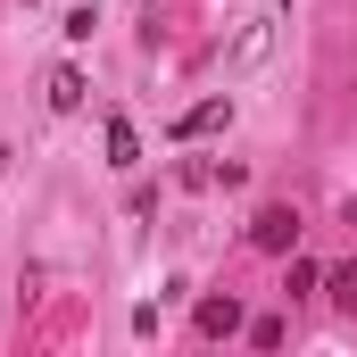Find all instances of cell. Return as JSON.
Here are the masks:
<instances>
[{"label": "cell", "mask_w": 357, "mask_h": 357, "mask_svg": "<svg viewBox=\"0 0 357 357\" xmlns=\"http://www.w3.org/2000/svg\"><path fill=\"white\" fill-rule=\"evenodd\" d=\"M225 125H233V100L216 91V100H199V108H183V116H175V142H199V133H225Z\"/></svg>", "instance_id": "7a4b0ae2"}, {"label": "cell", "mask_w": 357, "mask_h": 357, "mask_svg": "<svg viewBox=\"0 0 357 357\" xmlns=\"http://www.w3.org/2000/svg\"><path fill=\"white\" fill-rule=\"evenodd\" d=\"M282 333H291L282 316H258V324H250V341H258V349H282Z\"/></svg>", "instance_id": "9c48e42d"}, {"label": "cell", "mask_w": 357, "mask_h": 357, "mask_svg": "<svg viewBox=\"0 0 357 357\" xmlns=\"http://www.w3.org/2000/svg\"><path fill=\"white\" fill-rule=\"evenodd\" d=\"M316 282H324V266H316V258H291V274H282V291H291V299H307Z\"/></svg>", "instance_id": "52a82bcc"}, {"label": "cell", "mask_w": 357, "mask_h": 357, "mask_svg": "<svg viewBox=\"0 0 357 357\" xmlns=\"http://www.w3.org/2000/svg\"><path fill=\"white\" fill-rule=\"evenodd\" d=\"M25 8H33V0H25Z\"/></svg>", "instance_id": "8fae6325"}, {"label": "cell", "mask_w": 357, "mask_h": 357, "mask_svg": "<svg viewBox=\"0 0 357 357\" xmlns=\"http://www.w3.org/2000/svg\"><path fill=\"white\" fill-rule=\"evenodd\" d=\"M250 241H258V250H274V258H282V250L299 241V208H282V199H274V208H258V216H250Z\"/></svg>", "instance_id": "6da1fadb"}, {"label": "cell", "mask_w": 357, "mask_h": 357, "mask_svg": "<svg viewBox=\"0 0 357 357\" xmlns=\"http://www.w3.org/2000/svg\"><path fill=\"white\" fill-rule=\"evenodd\" d=\"M324 291H333V299L357 316V266H333V274H324Z\"/></svg>", "instance_id": "ba28073f"}, {"label": "cell", "mask_w": 357, "mask_h": 357, "mask_svg": "<svg viewBox=\"0 0 357 357\" xmlns=\"http://www.w3.org/2000/svg\"><path fill=\"white\" fill-rule=\"evenodd\" d=\"M266 50H274V17H258V25H250V33L233 42V75H250V67H258Z\"/></svg>", "instance_id": "277c9868"}, {"label": "cell", "mask_w": 357, "mask_h": 357, "mask_svg": "<svg viewBox=\"0 0 357 357\" xmlns=\"http://www.w3.org/2000/svg\"><path fill=\"white\" fill-rule=\"evenodd\" d=\"M91 25H100V8H91V0H84V8H67V42H91Z\"/></svg>", "instance_id": "30bf717a"}, {"label": "cell", "mask_w": 357, "mask_h": 357, "mask_svg": "<svg viewBox=\"0 0 357 357\" xmlns=\"http://www.w3.org/2000/svg\"><path fill=\"white\" fill-rule=\"evenodd\" d=\"M191 324H199V341H233V333H241V299H233V291H225V299H199Z\"/></svg>", "instance_id": "3957f363"}, {"label": "cell", "mask_w": 357, "mask_h": 357, "mask_svg": "<svg viewBox=\"0 0 357 357\" xmlns=\"http://www.w3.org/2000/svg\"><path fill=\"white\" fill-rule=\"evenodd\" d=\"M142 158V142H133V125L125 116H108V167H133Z\"/></svg>", "instance_id": "5b68a950"}, {"label": "cell", "mask_w": 357, "mask_h": 357, "mask_svg": "<svg viewBox=\"0 0 357 357\" xmlns=\"http://www.w3.org/2000/svg\"><path fill=\"white\" fill-rule=\"evenodd\" d=\"M50 108H84V75H75V67L50 75Z\"/></svg>", "instance_id": "8992f818"}]
</instances>
